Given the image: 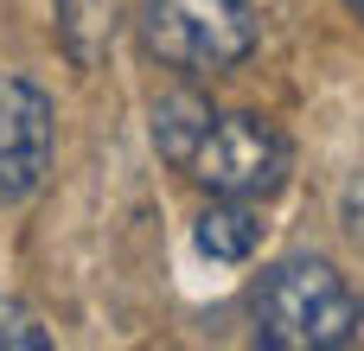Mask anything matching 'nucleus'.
I'll return each mask as SVG.
<instances>
[{
	"mask_svg": "<svg viewBox=\"0 0 364 351\" xmlns=\"http://www.w3.org/2000/svg\"><path fill=\"white\" fill-rule=\"evenodd\" d=\"M58 109L32 77H0V211L32 198L51 173Z\"/></svg>",
	"mask_w": 364,
	"mask_h": 351,
	"instance_id": "obj_4",
	"label": "nucleus"
},
{
	"mask_svg": "<svg viewBox=\"0 0 364 351\" xmlns=\"http://www.w3.org/2000/svg\"><path fill=\"white\" fill-rule=\"evenodd\" d=\"M205 128H211V102H205L198 90H173V96H160V102H154V115H147L154 153H160L166 166H179V173H186V160L198 153Z\"/></svg>",
	"mask_w": 364,
	"mask_h": 351,
	"instance_id": "obj_6",
	"label": "nucleus"
},
{
	"mask_svg": "<svg viewBox=\"0 0 364 351\" xmlns=\"http://www.w3.org/2000/svg\"><path fill=\"white\" fill-rule=\"evenodd\" d=\"M346 6H352V13H358V19H364V0H346Z\"/></svg>",
	"mask_w": 364,
	"mask_h": 351,
	"instance_id": "obj_9",
	"label": "nucleus"
},
{
	"mask_svg": "<svg viewBox=\"0 0 364 351\" xmlns=\"http://www.w3.org/2000/svg\"><path fill=\"white\" fill-rule=\"evenodd\" d=\"M250 313H256V345L269 351H339L358 339L364 320L346 275L320 256H288V262L262 269Z\"/></svg>",
	"mask_w": 364,
	"mask_h": 351,
	"instance_id": "obj_1",
	"label": "nucleus"
},
{
	"mask_svg": "<svg viewBox=\"0 0 364 351\" xmlns=\"http://www.w3.org/2000/svg\"><path fill=\"white\" fill-rule=\"evenodd\" d=\"M58 6V45L77 70H96L115 45V0H51Z\"/></svg>",
	"mask_w": 364,
	"mask_h": 351,
	"instance_id": "obj_7",
	"label": "nucleus"
},
{
	"mask_svg": "<svg viewBox=\"0 0 364 351\" xmlns=\"http://www.w3.org/2000/svg\"><path fill=\"white\" fill-rule=\"evenodd\" d=\"M0 351H51V333L19 301H0Z\"/></svg>",
	"mask_w": 364,
	"mask_h": 351,
	"instance_id": "obj_8",
	"label": "nucleus"
},
{
	"mask_svg": "<svg viewBox=\"0 0 364 351\" xmlns=\"http://www.w3.org/2000/svg\"><path fill=\"white\" fill-rule=\"evenodd\" d=\"M186 173L211 198H250V205H262V198H275L288 185L294 147H288V134L275 122L237 109V115H211V128H205L198 153L186 160Z\"/></svg>",
	"mask_w": 364,
	"mask_h": 351,
	"instance_id": "obj_3",
	"label": "nucleus"
},
{
	"mask_svg": "<svg viewBox=\"0 0 364 351\" xmlns=\"http://www.w3.org/2000/svg\"><path fill=\"white\" fill-rule=\"evenodd\" d=\"M262 211L250 205V198H211L205 211H198V249L211 256V262H250L256 249H262Z\"/></svg>",
	"mask_w": 364,
	"mask_h": 351,
	"instance_id": "obj_5",
	"label": "nucleus"
},
{
	"mask_svg": "<svg viewBox=\"0 0 364 351\" xmlns=\"http://www.w3.org/2000/svg\"><path fill=\"white\" fill-rule=\"evenodd\" d=\"M147 58L179 77H224L256 51V0H141L134 13Z\"/></svg>",
	"mask_w": 364,
	"mask_h": 351,
	"instance_id": "obj_2",
	"label": "nucleus"
}]
</instances>
